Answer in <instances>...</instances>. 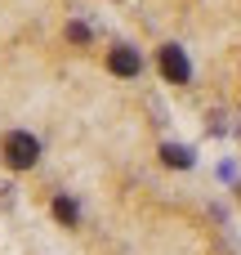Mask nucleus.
Segmentation results:
<instances>
[{
  "label": "nucleus",
  "mask_w": 241,
  "mask_h": 255,
  "mask_svg": "<svg viewBox=\"0 0 241 255\" xmlns=\"http://www.w3.org/2000/svg\"><path fill=\"white\" fill-rule=\"evenodd\" d=\"M0 157H4L9 170H31V166L40 161V143H36V134H27V130H9L4 143H0Z\"/></svg>",
  "instance_id": "1"
},
{
  "label": "nucleus",
  "mask_w": 241,
  "mask_h": 255,
  "mask_svg": "<svg viewBox=\"0 0 241 255\" xmlns=\"http://www.w3.org/2000/svg\"><path fill=\"white\" fill-rule=\"evenodd\" d=\"M161 72H165V81H174V85H188V76H192V67H188V54H183L179 45H161Z\"/></svg>",
  "instance_id": "2"
},
{
  "label": "nucleus",
  "mask_w": 241,
  "mask_h": 255,
  "mask_svg": "<svg viewBox=\"0 0 241 255\" xmlns=\"http://www.w3.org/2000/svg\"><path fill=\"white\" fill-rule=\"evenodd\" d=\"M107 67H112V76H139V72H143V58H139V49H130V45H116V49L107 54Z\"/></svg>",
  "instance_id": "3"
},
{
  "label": "nucleus",
  "mask_w": 241,
  "mask_h": 255,
  "mask_svg": "<svg viewBox=\"0 0 241 255\" xmlns=\"http://www.w3.org/2000/svg\"><path fill=\"white\" fill-rule=\"evenodd\" d=\"M161 161H165V166H179V170H188V166H192V152H188V148H174V143H165V148H161Z\"/></svg>",
  "instance_id": "4"
},
{
  "label": "nucleus",
  "mask_w": 241,
  "mask_h": 255,
  "mask_svg": "<svg viewBox=\"0 0 241 255\" xmlns=\"http://www.w3.org/2000/svg\"><path fill=\"white\" fill-rule=\"evenodd\" d=\"M54 220L76 224V202H72V197H54Z\"/></svg>",
  "instance_id": "5"
},
{
  "label": "nucleus",
  "mask_w": 241,
  "mask_h": 255,
  "mask_svg": "<svg viewBox=\"0 0 241 255\" xmlns=\"http://www.w3.org/2000/svg\"><path fill=\"white\" fill-rule=\"evenodd\" d=\"M67 40L85 45V40H89V27H85V22H67Z\"/></svg>",
  "instance_id": "6"
},
{
  "label": "nucleus",
  "mask_w": 241,
  "mask_h": 255,
  "mask_svg": "<svg viewBox=\"0 0 241 255\" xmlns=\"http://www.w3.org/2000/svg\"><path fill=\"white\" fill-rule=\"evenodd\" d=\"M237 193H241V188H237Z\"/></svg>",
  "instance_id": "7"
}]
</instances>
